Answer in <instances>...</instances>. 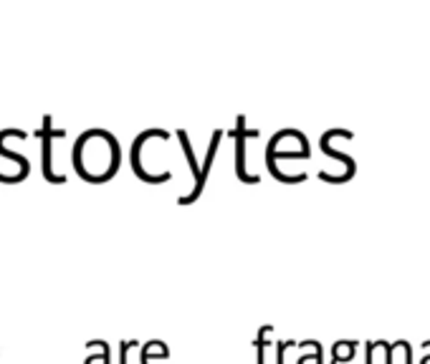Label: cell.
I'll list each match as a JSON object with an SVG mask.
<instances>
[{"label":"cell","instance_id":"1","mask_svg":"<svg viewBox=\"0 0 430 364\" xmlns=\"http://www.w3.org/2000/svg\"><path fill=\"white\" fill-rule=\"evenodd\" d=\"M119 160H122L119 142L106 129H87L76 137L74 150H71L76 172L87 182H106L109 177H114V172L119 170Z\"/></svg>","mask_w":430,"mask_h":364},{"label":"cell","instance_id":"2","mask_svg":"<svg viewBox=\"0 0 430 364\" xmlns=\"http://www.w3.org/2000/svg\"><path fill=\"white\" fill-rule=\"evenodd\" d=\"M35 137L43 139V160H41L43 177H46L48 182H53V185H64L66 175L53 172V139H64L66 137V129H53L51 114H43V124H41V129L35 132Z\"/></svg>","mask_w":430,"mask_h":364},{"label":"cell","instance_id":"3","mask_svg":"<svg viewBox=\"0 0 430 364\" xmlns=\"http://www.w3.org/2000/svg\"><path fill=\"white\" fill-rule=\"evenodd\" d=\"M13 132H16V129H0V157H6V160L16 162L18 170L23 172V177H28V172H31V162H28V157L21 155V152L8 150V147H6V139H8V137H13Z\"/></svg>","mask_w":430,"mask_h":364}]
</instances>
